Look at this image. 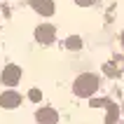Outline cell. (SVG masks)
<instances>
[{"label": "cell", "mask_w": 124, "mask_h": 124, "mask_svg": "<svg viewBox=\"0 0 124 124\" xmlns=\"http://www.w3.org/2000/svg\"><path fill=\"white\" fill-rule=\"evenodd\" d=\"M115 117H117V105H112L108 101V119H105V124H115Z\"/></svg>", "instance_id": "obj_7"}, {"label": "cell", "mask_w": 124, "mask_h": 124, "mask_svg": "<svg viewBox=\"0 0 124 124\" xmlns=\"http://www.w3.org/2000/svg\"><path fill=\"white\" fill-rule=\"evenodd\" d=\"M122 45H124V33H122Z\"/></svg>", "instance_id": "obj_11"}, {"label": "cell", "mask_w": 124, "mask_h": 124, "mask_svg": "<svg viewBox=\"0 0 124 124\" xmlns=\"http://www.w3.org/2000/svg\"><path fill=\"white\" fill-rule=\"evenodd\" d=\"M38 122L40 124H56L59 122V115H56V110H52V108H42V110H38Z\"/></svg>", "instance_id": "obj_4"}, {"label": "cell", "mask_w": 124, "mask_h": 124, "mask_svg": "<svg viewBox=\"0 0 124 124\" xmlns=\"http://www.w3.org/2000/svg\"><path fill=\"white\" fill-rule=\"evenodd\" d=\"M77 5H94V2H96V0H75Z\"/></svg>", "instance_id": "obj_10"}, {"label": "cell", "mask_w": 124, "mask_h": 124, "mask_svg": "<svg viewBox=\"0 0 124 124\" xmlns=\"http://www.w3.org/2000/svg\"><path fill=\"white\" fill-rule=\"evenodd\" d=\"M54 26H49V23H45V26H38V31H35V40L42 42V45H49V42H54Z\"/></svg>", "instance_id": "obj_2"}, {"label": "cell", "mask_w": 124, "mask_h": 124, "mask_svg": "<svg viewBox=\"0 0 124 124\" xmlns=\"http://www.w3.org/2000/svg\"><path fill=\"white\" fill-rule=\"evenodd\" d=\"M28 96L33 98V101H40V91H38V89H33V91H31V94H28Z\"/></svg>", "instance_id": "obj_9"}, {"label": "cell", "mask_w": 124, "mask_h": 124, "mask_svg": "<svg viewBox=\"0 0 124 124\" xmlns=\"http://www.w3.org/2000/svg\"><path fill=\"white\" fill-rule=\"evenodd\" d=\"M19 77H21V68L19 66H7L0 80H2V84H9V87H12V84L19 82Z\"/></svg>", "instance_id": "obj_3"}, {"label": "cell", "mask_w": 124, "mask_h": 124, "mask_svg": "<svg viewBox=\"0 0 124 124\" xmlns=\"http://www.w3.org/2000/svg\"><path fill=\"white\" fill-rule=\"evenodd\" d=\"M31 5H33L35 12L45 14V16L54 14V2H52V0H31Z\"/></svg>", "instance_id": "obj_5"}, {"label": "cell", "mask_w": 124, "mask_h": 124, "mask_svg": "<svg viewBox=\"0 0 124 124\" xmlns=\"http://www.w3.org/2000/svg\"><path fill=\"white\" fill-rule=\"evenodd\" d=\"M66 47H68V49H80V47H82V40H80L77 35H73V38L66 40Z\"/></svg>", "instance_id": "obj_8"}, {"label": "cell", "mask_w": 124, "mask_h": 124, "mask_svg": "<svg viewBox=\"0 0 124 124\" xmlns=\"http://www.w3.org/2000/svg\"><path fill=\"white\" fill-rule=\"evenodd\" d=\"M19 103H21V96L16 91H5V94L0 96V105H2V108H16Z\"/></svg>", "instance_id": "obj_6"}, {"label": "cell", "mask_w": 124, "mask_h": 124, "mask_svg": "<svg viewBox=\"0 0 124 124\" xmlns=\"http://www.w3.org/2000/svg\"><path fill=\"white\" fill-rule=\"evenodd\" d=\"M98 77L91 75V73H84V75H80L75 80V87H73V91H75L77 96H91L94 91L98 89Z\"/></svg>", "instance_id": "obj_1"}]
</instances>
